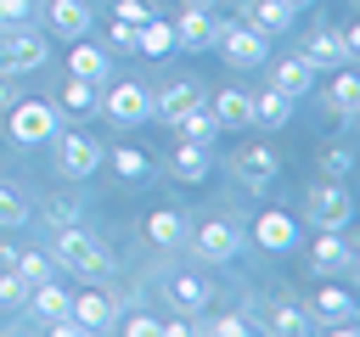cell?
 I'll return each instance as SVG.
<instances>
[{
    "instance_id": "5b68a950",
    "label": "cell",
    "mask_w": 360,
    "mask_h": 337,
    "mask_svg": "<svg viewBox=\"0 0 360 337\" xmlns=\"http://www.w3.org/2000/svg\"><path fill=\"white\" fill-rule=\"evenodd\" d=\"M51 140H56V168H62L68 180H90V174L101 168V146H96L84 129H68V135L56 129Z\"/></svg>"
},
{
    "instance_id": "4dcf8cb0",
    "label": "cell",
    "mask_w": 360,
    "mask_h": 337,
    "mask_svg": "<svg viewBox=\"0 0 360 337\" xmlns=\"http://www.w3.org/2000/svg\"><path fill=\"white\" fill-rule=\"evenodd\" d=\"M11 270H17V275H22L28 286H39V281H51V270H56V258L34 247V253H17V258H11Z\"/></svg>"
},
{
    "instance_id": "ab89813d",
    "label": "cell",
    "mask_w": 360,
    "mask_h": 337,
    "mask_svg": "<svg viewBox=\"0 0 360 337\" xmlns=\"http://www.w3.org/2000/svg\"><path fill=\"white\" fill-rule=\"evenodd\" d=\"M28 11H34V0H0V28L6 22H22Z\"/></svg>"
},
{
    "instance_id": "f546056e",
    "label": "cell",
    "mask_w": 360,
    "mask_h": 337,
    "mask_svg": "<svg viewBox=\"0 0 360 337\" xmlns=\"http://www.w3.org/2000/svg\"><path fill=\"white\" fill-rule=\"evenodd\" d=\"M191 101H197V90H191L186 79H169V84H163V90L152 95V112H163V118H174V112H180V107H191Z\"/></svg>"
},
{
    "instance_id": "44dd1931",
    "label": "cell",
    "mask_w": 360,
    "mask_h": 337,
    "mask_svg": "<svg viewBox=\"0 0 360 337\" xmlns=\"http://www.w3.org/2000/svg\"><path fill=\"white\" fill-rule=\"evenodd\" d=\"M51 28L62 39H84L90 34V6L84 0H51Z\"/></svg>"
},
{
    "instance_id": "6da1fadb",
    "label": "cell",
    "mask_w": 360,
    "mask_h": 337,
    "mask_svg": "<svg viewBox=\"0 0 360 337\" xmlns=\"http://www.w3.org/2000/svg\"><path fill=\"white\" fill-rule=\"evenodd\" d=\"M45 62H51V45H45V34H39L28 17L0 28V73H6V79L34 73V67H45Z\"/></svg>"
},
{
    "instance_id": "5bb4252c",
    "label": "cell",
    "mask_w": 360,
    "mask_h": 337,
    "mask_svg": "<svg viewBox=\"0 0 360 337\" xmlns=\"http://www.w3.org/2000/svg\"><path fill=\"white\" fill-rule=\"evenodd\" d=\"M309 67H343V62H354L349 56V45H343V34L338 28H321V34H309L304 39V51H298Z\"/></svg>"
},
{
    "instance_id": "ee69618b",
    "label": "cell",
    "mask_w": 360,
    "mask_h": 337,
    "mask_svg": "<svg viewBox=\"0 0 360 337\" xmlns=\"http://www.w3.org/2000/svg\"><path fill=\"white\" fill-rule=\"evenodd\" d=\"M11 258H17V247H11V242H0V264H11Z\"/></svg>"
},
{
    "instance_id": "f1b7e54d",
    "label": "cell",
    "mask_w": 360,
    "mask_h": 337,
    "mask_svg": "<svg viewBox=\"0 0 360 337\" xmlns=\"http://www.w3.org/2000/svg\"><path fill=\"white\" fill-rule=\"evenodd\" d=\"M309 309H315L321 320H343V315H354V292H349V286H321V292L309 298Z\"/></svg>"
},
{
    "instance_id": "603a6c76",
    "label": "cell",
    "mask_w": 360,
    "mask_h": 337,
    "mask_svg": "<svg viewBox=\"0 0 360 337\" xmlns=\"http://www.w3.org/2000/svg\"><path fill=\"white\" fill-rule=\"evenodd\" d=\"M169 124H174V129H180L186 140H202V146H208V140L219 135V124H214V112H208L202 101H191V107H180V112H174Z\"/></svg>"
},
{
    "instance_id": "ba28073f",
    "label": "cell",
    "mask_w": 360,
    "mask_h": 337,
    "mask_svg": "<svg viewBox=\"0 0 360 337\" xmlns=\"http://www.w3.org/2000/svg\"><path fill=\"white\" fill-rule=\"evenodd\" d=\"M349 213H354V197H349L338 180H326V185H315V191H309V219H315L321 230H343V225H349Z\"/></svg>"
},
{
    "instance_id": "4316f807",
    "label": "cell",
    "mask_w": 360,
    "mask_h": 337,
    "mask_svg": "<svg viewBox=\"0 0 360 337\" xmlns=\"http://www.w3.org/2000/svg\"><path fill=\"white\" fill-rule=\"evenodd\" d=\"M135 51H146V56H169V51H174V28H169L163 17H146V22L135 28Z\"/></svg>"
},
{
    "instance_id": "b9f144b4",
    "label": "cell",
    "mask_w": 360,
    "mask_h": 337,
    "mask_svg": "<svg viewBox=\"0 0 360 337\" xmlns=\"http://www.w3.org/2000/svg\"><path fill=\"white\" fill-rule=\"evenodd\" d=\"M124 331H135V337H152V331H163V320H152V315H129V320H124Z\"/></svg>"
},
{
    "instance_id": "f6af8a7d",
    "label": "cell",
    "mask_w": 360,
    "mask_h": 337,
    "mask_svg": "<svg viewBox=\"0 0 360 337\" xmlns=\"http://www.w3.org/2000/svg\"><path fill=\"white\" fill-rule=\"evenodd\" d=\"M287 6H292V11H298V6H315V0H287Z\"/></svg>"
},
{
    "instance_id": "ffe728a7",
    "label": "cell",
    "mask_w": 360,
    "mask_h": 337,
    "mask_svg": "<svg viewBox=\"0 0 360 337\" xmlns=\"http://www.w3.org/2000/svg\"><path fill=\"white\" fill-rule=\"evenodd\" d=\"M309 79H315V67H309L304 56H287V62H276V79H270V90H281L287 101H298V95H309Z\"/></svg>"
},
{
    "instance_id": "484cf974",
    "label": "cell",
    "mask_w": 360,
    "mask_h": 337,
    "mask_svg": "<svg viewBox=\"0 0 360 337\" xmlns=\"http://www.w3.org/2000/svg\"><path fill=\"white\" fill-rule=\"evenodd\" d=\"M68 73H79V79H107V51L90 45V39H73V51H68Z\"/></svg>"
},
{
    "instance_id": "7bdbcfd3",
    "label": "cell",
    "mask_w": 360,
    "mask_h": 337,
    "mask_svg": "<svg viewBox=\"0 0 360 337\" xmlns=\"http://www.w3.org/2000/svg\"><path fill=\"white\" fill-rule=\"evenodd\" d=\"M11 101H17V84L0 73V112H11Z\"/></svg>"
},
{
    "instance_id": "d4e9b609",
    "label": "cell",
    "mask_w": 360,
    "mask_h": 337,
    "mask_svg": "<svg viewBox=\"0 0 360 337\" xmlns=\"http://www.w3.org/2000/svg\"><path fill=\"white\" fill-rule=\"evenodd\" d=\"M292 6L287 0H253L248 6V28H259V34H281V28H292Z\"/></svg>"
},
{
    "instance_id": "8992f818",
    "label": "cell",
    "mask_w": 360,
    "mask_h": 337,
    "mask_svg": "<svg viewBox=\"0 0 360 337\" xmlns=\"http://www.w3.org/2000/svg\"><path fill=\"white\" fill-rule=\"evenodd\" d=\"M191 247H197V258L202 264H231L236 253H242V230L231 225V219H202L197 230H191Z\"/></svg>"
},
{
    "instance_id": "277c9868",
    "label": "cell",
    "mask_w": 360,
    "mask_h": 337,
    "mask_svg": "<svg viewBox=\"0 0 360 337\" xmlns=\"http://www.w3.org/2000/svg\"><path fill=\"white\" fill-rule=\"evenodd\" d=\"M6 118H11L6 129H11L17 146H45V140L56 135V124H62V118H56V101H22V95L11 101Z\"/></svg>"
},
{
    "instance_id": "d6a6232c",
    "label": "cell",
    "mask_w": 360,
    "mask_h": 337,
    "mask_svg": "<svg viewBox=\"0 0 360 337\" xmlns=\"http://www.w3.org/2000/svg\"><path fill=\"white\" fill-rule=\"evenodd\" d=\"M79 197H45V208H39V219L45 225H56V230H68V225H79Z\"/></svg>"
},
{
    "instance_id": "7402d4cb",
    "label": "cell",
    "mask_w": 360,
    "mask_h": 337,
    "mask_svg": "<svg viewBox=\"0 0 360 337\" xmlns=\"http://www.w3.org/2000/svg\"><path fill=\"white\" fill-rule=\"evenodd\" d=\"M56 107H68V112H96V107H101V90H96V79H79V73H68V79H62V90H56Z\"/></svg>"
},
{
    "instance_id": "74e56055",
    "label": "cell",
    "mask_w": 360,
    "mask_h": 337,
    "mask_svg": "<svg viewBox=\"0 0 360 337\" xmlns=\"http://www.w3.org/2000/svg\"><path fill=\"white\" fill-rule=\"evenodd\" d=\"M152 17V6L146 0H112V22H129V28H141Z\"/></svg>"
},
{
    "instance_id": "83f0119b",
    "label": "cell",
    "mask_w": 360,
    "mask_h": 337,
    "mask_svg": "<svg viewBox=\"0 0 360 337\" xmlns=\"http://www.w3.org/2000/svg\"><path fill=\"white\" fill-rule=\"evenodd\" d=\"M292 118V101L281 95V90H264V95H253V124H264V129H281Z\"/></svg>"
},
{
    "instance_id": "60d3db41",
    "label": "cell",
    "mask_w": 360,
    "mask_h": 337,
    "mask_svg": "<svg viewBox=\"0 0 360 337\" xmlns=\"http://www.w3.org/2000/svg\"><path fill=\"white\" fill-rule=\"evenodd\" d=\"M107 39H112V51H135V28H129V22H112Z\"/></svg>"
},
{
    "instance_id": "8d00e7d4",
    "label": "cell",
    "mask_w": 360,
    "mask_h": 337,
    "mask_svg": "<svg viewBox=\"0 0 360 337\" xmlns=\"http://www.w3.org/2000/svg\"><path fill=\"white\" fill-rule=\"evenodd\" d=\"M22 219H28V202H22L11 185H0V230H17Z\"/></svg>"
},
{
    "instance_id": "ac0fdd59",
    "label": "cell",
    "mask_w": 360,
    "mask_h": 337,
    "mask_svg": "<svg viewBox=\"0 0 360 337\" xmlns=\"http://www.w3.org/2000/svg\"><path fill=\"white\" fill-rule=\"evenodd\" d=\"M169 303H174L180 315H202V309L214 303V292H208L202 275H174V281H169Z\"/></svg>"
},
{
    "instance_id": "9a60e30c",
    "label": "cell",
    "mask_w": 360,
    "mask_h": 337,
    "mask_svg": "<svg viewBox=\"0 0 360 337\" xmlns=\"http://www.w3.org/2000/svg\"><path fill=\"white\" fill-rule=\"evenodd\" d=\"M253 242H259L264 253H287V247H298V225H292V213H259V219H253Z\"/></svg>"
},
{
    "instance_id": "9c48e42d",
    "label": "cell",
    "mask_w": 360,
    "mask_h": 337,
    "mask_svg": "<svg viewBox=\"0 0 360 337\" xmlns=\"http://www.w3.org/2000/svg\"><path fill=\"white\" fill-rule=\"evenodd\" d=\"M68 315L79 320V331H107V326H118V298L84 286L79 298H68Z\"/></svg>"
},
{
    "instance_id": "52a82bcc",
    "label": "cell",
    "mask_w": 360,
    "mask_h": 337,
    "mask_svg": "<svg viewBox=\"0 0 360 337\" xmlns=\"http://www.w3.org/2000/svg\"><path fill=\"white\" fill-rule=\"evenodd\" d=\"M101 107H107V118H112V124H124V129L152 124V90H141L135 79H118V84L101 95Z\"/></svg>"
},
{
    "instance_id": "2e32d148",
    "label": "cell",
    "mask_w": 360,
    "mask_h": 337,
    "mask_svg": "<svg viewBox=\"0 0 360 337\" xmlns=\"http://www.w3.org/2000/svg\"><path fill=\"white\" fill-rule=\"evenodd\" d=\"M208 112H214L219 129H248V124H253V95H248V90H219Z\"/></svg>"
},
{
    "instance_id": "e575fe53",
    "label": "cell",
    "mask_w": 360,
    "mask_h": 337,
    "mask_svg": "<svg viewBox=\"0 0 360 337\" xmlns=\"http://www.w3.org/2000/svg\"><path fill=\"white\" fill-rule=\"evenodd\" d=\"M270 331H281V337H304V331H309V315L292 309V303H276V309H270Z\"/></svg>"
},
{
    "instance_id": "e0dca14e",
    "label": "cell",
    "mask_w": 360,
    "mask_h": 337,
    "mask_svg": "<svg viewBox=\"0 0 360 337\" xmlns=\"http://www.w3.org/2000/svg\"><path fill=\"white\" fill-rule=\"evenodd\" d=\"M169 168H174L180 185H202V180H208V146H202V140H180Z\"/></svg>"
},
{
    "instance_id": "cb8c5ba5",
    "label": "cell",
    "mask_w": 360,
    "mask_h": 337,
    "mask_svg": "<svg viewBox=\"0 0 360 337\" xmlns=\"http://www.w3.org/2000/svg\"><path fill=\"white\" fill-rule=\"evenodd\" d=\"M146 242H152V247H163V253H169V247H180V242H186V219H180L174 208L146 213Z\"/></svg>"
},
{
    "instance_id": "7a4b0ae2",
    "label": "cell",
    "mask_w": 360,
    "mask_h": 337,
    "mask_svg": "<svg viewBox=\"0 0 360 337\" xmlns=\"http://www.w3.org/2000/svg\"><path fill=\"white\" fill-rule=\"evenodd\" d=\"M51 258L62 264V270H73V275H84V281H101V275H112V253L96 242V236H84L79 225H68L62 236H56V247H51Z\"/></svg>"
},
{
    "instance_id": "7c38bea8",
    "label": "cell",
    "mask_w": 360,
    "mask_h": 337,
    "mask_svg": "<svg viewBox=\"0 0 360 337\" xmlns=\"http://www.w3.org/2000/svg\"><path fill=\"white\" fill-rule=\"evenodd\" d=\"M169 28H174L180 51H214V17H208V6H186L180 22H169Z\"/></svg>"
},
{
    "instance_id": "4fadbf2b",
    "label": "cell",
    "mask_w": 360,
    "mask_h": 337,
    "mask_svg": "<svg viewBox=\"0 0 360 337\" xmlns=\"http://www.w3.org/2000/svg\"><path fill=\"white\" fill-rule=\"evenodd\" d=\"M326 107H332L343 124H354V118H360V79H354V62L332 67V84H326Z\"/></svg>"
},
{
    "instance_id": "8fae6325",
    "label": "cell",
    "mask_w": 360,
    "mask_h": 337,
    "mask_svg": "<svg viewBox=\"0 0 360 337\" xmlns=\"http://www.w3.org/2000/svg\"><path fill=\"white\" fill-rule=\"evenodd\" d=\"M309 270H315V275H354V242L338 236V230H326V236L309 247Z\"/></svg>"
},
{
    "instance_id": "d6986e66",
    "label": "cell",
    "mask_w": 360,
    "mask_h": 337,
    "mask_svg": "<svg viewBox=\"0 0 360 337\" xmlns=\"http://www.w3.org/2000/svg\"><path fill=\"white\" fill-rule=\"evenodd\" d=\"M68 298H73V292H62L56 281H39V286H28V303H22V309H28L39 326H51L56 315H68Z\"/></svg>"
},
{
    "instance_id": "1f68e13d",
    "label": "cell",
    "mask_w": 360,
    "mask_h": 337,
    "mask_svg": "<svg viewBox=\"0 0 360 337\" xmlns=\"http://www.w3.org/2000/svg\"><path fill=\"white\" fill-rule=\"evenodd\" d=\"M112 168H118V180H129V185H135V180H146L152 157H146L141 146H118V152H112Z\"/></svg>"
},
{
    "instance_id": "d590c367",
    "label": "cell",
    "mask_w": 360,
    "mask_h": 337,
    "mask_svg": "<svg viewBox=\"0 0 360 337\" xmlns=\"http://www.w3.org/2000/svg\"><path fill=\"white\" fill-rule=\"evenodd\" d=\"M22 303H28V281L6 264V275H0V309H6V315H17Z\"/></svg>"
},
{
    "instance_id": "f35d334b",
    "label": "cell",
    "mask_w": 360,
    "mask_h": 337,
    "mask_svg": "<svg viewBox=\"0 0 360 337\" xmlns=\"http://www.w3.org/2000/svg\"><path fill=\"white\" fill-rule=\"evenodd\" d=\"M208 331H219V337H248L253 320H248V315H219V320H208Z\"/></svg>"
},
{
    "instance_id": "3957f363",
    "label": "cell",
    "mask_w": 360,
    "mask_h": 337,
    "mask_svg": "<svg viewBox=\"0 0 360 337\" xmlns=\"http://www.w3.org/2000/svg\"><path fill=\"white\" fill-rule=\"evenodd\" d=\"M214 45L231 67H264V51H270V34L248 28V22H214Z\"/></svg>"
},
{
    "instance_id": "836d02e7",
    "label": "cell",
    "mask_w": 360,
    "mask_h": 337,
    "mask_svg": "<svg viewBox=\"0 0 360 337\" xmlns=\"http://www.w3.org/2000/svg\"><path fill=\"white\" fill-rule=\"evenodd\" d=\"M349 168H354V146H343V140L321 146V174H326V180H343Z\"/></svg>"
},
{
    "instance_id": "30bf717a",
    "label": "cell",
    "mask_w": 360,
    "mask_h": 337,
    "mask_svg": "<svg viewBox=\"0 0 360 337\" xmlns=\"http://www.w3.org/2000/svg\"><path fill=\"white\" fill-rule=\"evenodd\" d=\"M231 168H236V185H242V191H264V185L276 180L281 157H276L270 146H242V152L231 157Z\"/></svg>"
}]
</instances>
